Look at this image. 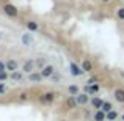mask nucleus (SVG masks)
<instances>
[{
    "instance_id": "nucleus-21",
    "label": "nucleus",
    "mask_w": 124,
    "mask_h": 121,
    "mask_svg": "<svg viewBox=\"0 0 124 121\" xmlns=\"http://www.w3.org/2000/svg\"><path fill=\"white\" fill-rule=\"evenodd\" d=\"M116 16H118L119 21H124V8H118V11H116Z\"/></svg>"
},
{
    "instance_id": "nucleus-9",
    "label": "nucleus",
    "mask_w": 124,
    "mask_h": 121,
    "mask_svg": "<svg viewBox=\"0 0 124 121\" xmlns=\"http://www.w3.org/2000/svg\"><path fill=\"white\" fill-rule=\"evenodd\" d=\"M21 40H22V42H24L25 46H31V44H33V36H31L30 33H24Z\"/></svg>"
},
{
    "instance_id": "nucleus-24",
    "label": "nucleus",
    "mask_w": 124,
    "mask_h": 121,
    "mask_svg": "<svg viewBox=\"0 0 124 121\" xmlns=\"http://www.w3.org/2000/svg\"><path fill=\"white\" fill-rule=\"evenodd\" d=\"M5 71H6V63L0 61V73H5Z\"/></svg>"
},
{
    "instance_id": "nucleus-12",
    "label": "nucleus",
    "mask_w": 124,
    "mask_h": 121,
    "mask_svg": "<svg viewBox=\"0 0 124 121\" xmlns=\"http://www.w3.org/2000/svg\"><path fill=\"white\" fill-rule=\"evenodd\" d=\"M107 120V113H104L102 110H97L94 113V121H105Z\"/></svg>"
},
{
    "instance_id": "nucleus-11",
    "label": "nucleus",
    "mask_w": 124,
    "mask_h": 121,
    "mask_svg": "<svg viewBox=\"0 0 124 121\" xmlns=\"http://www.w3.org/2000/svg\"><path fill=\"white\" fill-rule=\"evenodd\" d=\"M102 104H104V101L101 99V97H93V99H91V105L94 107V109H99L101 110V107H102Z\"/></svg>"
},
{
    "instance_id": "nucleus-29",
    "label": "nucleus",
    "mask_w": 124,
    "mask_h": 121,
    "mask_svg": "<svg viewBox=\"0 0 124 121\" xmlns=\"http://www.w3.org/2000/svg\"><path fill=\"white\" fill-rule=\"evenodd\" d=\"M0 38H2V33H0Z\"/></svg>"
},
{
    "instance_id": "nucleus-8",
    "label": "nucleus",
    "mask_w": 124,
    "mask_h": 121,
    "mask_svg": "<svg viewBox=\"0 0 124 121\" xmlns=\"http://www.w3.org/2000/svg\"><path fill=\"white\" fill-rule=\"evenodd\" d=\"M25 27H27V30L30 32V33H35V32H38V24H36L35 21H27Z\"/></svg>"
},
{
    "instance_id": "nucleus-17",
    "label": "nucleus",
    "mask_w": 124,
    "mask_h": 121,
    "mask_svg": "<svg viewBox=\"0 0 124 121\" xmlns=\"http://www.w3.org/2000/svg\"><path fill=\"white\" fill-rule=\"evenodd\" d=\"M101 110H102L104 113H108V112H112V104L110 102H105V101H104V104H102V107H101Z\"/></svg>"
},
{
    "instance_id": "nucleus-23",
    "label": "nucleus",
    "mask_w": 124,
    "mask_h": 121,
    "mask_svg": "<svg viewBox=\"0 0 124 121\" xmlns=\"http://www.w3.org/2000/svg\"><path fill=\"white\" fill-rule=\"evenodd\" d=\"M6 79H8V74H6V71H5V73H0V82H5Z\"/></svg>"
},
{
    "instance_id": "nucleus-30",
    "label": "nucleus",
    "mask_w": 124,
    "mask_h": 121,
    "mask_svg": "<svg viewBox=\"0 0 124 121\" xmlns=\"http://www.w3.org/2000/svg\"><path fill=\"white\" fill-rule=\"evenodd\" d=\"M61 121H66V120H61Z\"/></svg>"
},
{
    "instance_id": "nucleus-27",
    "label": "nucleus",
    "mask_w": 124,
    "mask_h": 121,
    "mask_svg": "<svg viewBox=\"0 0 124 121\" xmlns=\"http://www.w3.org/2000/svg\"><path fill=\"white\" fill-rule=\"evenodd\" d=\"M102 2H110V0H102Z\"/></svg>"
},
{
    "instance_id": "nucleus-14",
    "label": "nucleus",
    "mask_w": 124,
    "mask_h": 121,
    "mask_svg": "<svg viewBox=\"0 0 124 121\" xmlns=\"http://www.w3.org/2000/svg\"><path fill=\"white\" fill-rule=\"evenodd\" d=\"M82 69L85 71V73H90V71H93V65H91V61L85 60L82 63Z\"/></svg>"
},
{
    "instance_id": "nucleus-28",
    "label": "nucleus",
    "mask_w": 124,
    "mask_h": 121,
    "mask_svg": "<svg viewBox=\"0 0 124 121\" xmlns=\"http://www.w3.org/2000/svg\"><path fill=\"white\" fill-rule=\"evenodd\" d=\"M123 121H124V115H123Z\"/></svg>"
},
{
    "instance_id": "nucleus-15",
    "label": "nucleus",
    "mask_w": 124,
    "mask_h": 121,
    "mask_svg": "<svg viewBox=\"0 0 124 121\" xmlns=\"http://www.w3.org/2000/svg\"><path fill=\"white\" fill-rule=\"evenodd\" d=\"M68 91H69V94H71V96H74V97H76L77 94H79V87H77V85H69Z\"/></svg>"
},
{
    "instance_id": "nucleus-2",
    "label": "nucleus",
    "mask_w": 124,
    "mask_h": 121,
    "mask_svg": "<svg viewBox=\"0 0 124 121\" xmlns=\"http://www.w3.org/2000/svg\"><path fill=\"white\" fill-rule=\"evenodd\" d=\"M35 68H36V61L35 60H27L24 63V66H22V69H24L27 74H31V73H35Z\"/></svg>"
},
{
    "instance_id": "nucleus-6",
    "label": "nucleus",
    "mask_w": 124,
    "mask_h": 121,
    "mask_svg": "<svg viewBox=\"0 0 124 121\" xmlns=\"http://www.w3.org/2000/svg\"><path fill=\"white\" fill-rule=\"evenodd\" d=\"M54 99H55V94L54 93H44L39 97V101H41L42 104H50V102H54Z\"/></svg>"
},
{
    "instance_id": "nucleus-1",
    "label": "nucleus",
    "mask_w": 124,
    "mask_h": 121,
    "mask_svg": "<svg viewBox=\"0 0 124 121\" xmlns=\"http://www.w3.org/2000/svg\"><path fill=\"white\" fill-rule=\"evenodd\" d=\"M3 11H5V14L9 16V17H17V14H19V9L16 8L14 5H11V3H6V5L3 6Z\"/></svg>"
},
{
    "instance_id": "nucleus-16",
    "label": "nucleus",
    "mask_w": 124,
    "mask_h": 121,
    "mask_svg": "<svg viewBox=\"0 0 124 121\" xmlns=\"http://www.w3.org/2000/svg\"><path fill=\"white\" fill-rule=\"evenodd\" d=\"M85 90L88 91V93H97V91H99V85H86V87H85Z\"/></svg>"
},
{
    "instance_id": "nucleus-3",
    "label": "nucleus",
    "mask_w": 124,
    "mask_h": 121,
    "mask_svg": "<svg viewBox=\"0 0 124 121\" xmlns=\"http://www.w3.org/2000/svg\"><path fill=\"white\" fill-rule=\"evenodd\" d=\"M69 69H71V74H72V76H76V77L82 76V74L85 73V71L82 69V66H79V65H76L74 61H72V63L69 65Z\"/></svg>"
},
{
    "instance_id": "nucleus-25",
    "label": "nucleus",
    "mask_w": 124,
    "mask_h": 121,
    "mask_svg": "<svg viewBox=\"0 0 124 121\" xmlns=\"http://www.w3.org/2000/svg\"><path fill=\"white\" fill-rule=\"evenodd\" d=\"M5 91H6V87H5L3 83H0V94H3Z\"/></svg>"
},
{
    "instance_id": "nucleus-18",
    "label": "nucleus",
    "mask_w": 124,
    "mask_h": 121,
    "mask_svg": "<svg viewBox=\"0 0 124 121\" xmlns=\"http://www.w3.org/2000/svg\"><path fill=\"white\" fill-rule=\"evenodd\" d=\"M68 107H69V109H74V107H76L77 105V99H76V97H74V96H71L69 97V99H68Z\"/></svg>"
},
{
    "instance_id": "nucleus-22",
    "label": "nucleus",
    "mask_w": 124,
    "mask_h": 121,
    "mask_svg": "<svg viewBox=\"0 0 124 121\" xmlns=\"http://www.w3.org/2000/svg\"><path fill=\"white\" fill-rule=\"evenodd\" d=\"M35 61H36V66H38V68H44V66H46V65H44V63H46L44 58H38V60H35Z\"/></svg>"
},
{
    "instance_id": "nucleus-10",
    "label": "nucleus",
    "mask_w": 124,
    "mask_h": 121,
    "mask_svg": "<svg viewBox=\"0 0 124 121\" xmlns=\"http://www.w3.org/2000/svg\"><path fill=\"white\" fill-rule=\"evenodd\" d=\"M6 71H11V73L17 71V61H16V60H9V61H6Z\"/></svg>"
},
{
    "instance_id": "nucleus-4",
    "label": "nucleus",
    "mask_w": 124,
    "mask_h": 121,
    "mask_svg": "<svg viewBox=\"0 0 124 121\" xmlns=\"http://www.w3.org/2000/svg\"><path fill=\"white\" fill-rule=\"evenodd\" d=\"M54 73H55V68L52 66V65H47V66L42 68L41 76H42V77H52V76H54Z\"/></svg>"
},
{
    "instance_id": "nucleus-5",
    "label": "nucleus",
    "mask_w": 124,
    "mask_h": 121,
    "mask_svg": "<svg viewBox=\"0 0 124 121\" xmlns=\"http://www.w3.org/2000/svg\"><path fill=\"white\" fill-rule=\"evenodd\" d=\"M113 96H115V101L119 104H124V90L121 88H116L115 91H113Z\"/></svg>"
},
{
    "instance_id": "nucleus-13",
    "label": "nucleus",
    "mask_w": 124,
    "mask_h": 121,
    "mask_svg": "<svg viewBox=\"0 0 124 121\" xmlns=\"http://www.w3.org/2000/svg\"><path fill=\"white\" fill-rule=\"evenodd\" d=\"M28 79H30L31 82H41L44 77L41 76V73H31L30 76H28Z\"/></svg>"
},
{
    "instance_id": "nucleus-26",
    "label": "nucleus",
    "mask_w": 124,
    "mask_h": 121,
    "mask_svg": "<svg viewBox=\"0 0 124 121\" xmlns=\"http://www.w3.org/2000/svg\"><path fill=\"white\" fill-rule=\"evenodd\" d=\"M21 101H27V94H25V93L21 94Z\"/></svg>"
},
{
    "instance_id": "nucleus-20",
    "label": "nucleus",
    "mask_w": 124,
    "mask_h": 121,
    "mask_svg": "<svg viewBox=\"0 0 124 121\" xmlns=\"http://www.w3.org/2000/svg\"><path fill=\"white\" fill-rule=\"evenodd\" d=\"M11 79L13 80H21L22 79V74L19 73V71H14V73H11Z\"/></svg>"
},
{
    "instance_id": "nucleus-19",
    "label": "nucleus",
    "mask_w": 124,
    "mask_h": 121,
    "mask_svg": "<svg viewBox=\"0 0 124 121\" xmlns=\"http://www.w3.org/2000/svg\"><path fill=\"white\" fill-rule=\"evenodd\" d=\"M116 118H118V113H116L115 110H112V112L107 113V120H108V121H115Z\"/></svg>"
},
{
    "instance_id": "nucleus-7",
    "label": "nucleus",
    "mask_w": 124,
    "mask_h": 121,
    "mask_svg": "<svg viewBox=\"0 0 124 121\" xmlns=\"http://www.w3.org/2000/svg\"><path fill=\"white\" fill-rule=\"evenodd\" d=\"M77 99V104H80V105H85V104H88V94L86 93H79L76 96Z\"/></svg>"
}]
</instances>
